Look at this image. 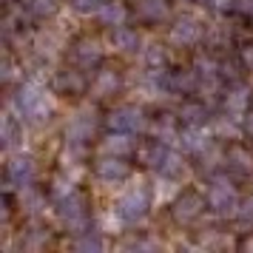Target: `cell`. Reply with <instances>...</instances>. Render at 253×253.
<instances>
[{
	"label": "cell",
	"mask_w": 253,
	"mask_h": 253,
	"mask_svg": "<svg viewBox=\"0 0 253 253\" xmlns=\"http://www.w3.org/2000/svg\"><path fill=\"white\" fill-rule=\"evenodd\" d=\"M12 108L17 114L29 120V123H35V126H43L51 114V100H48V94L35 85V83H26L17 88V94L12 97Z\"/></svg>",
	"instance_id": "obj_1"
},
{
	"label": "cell",
	"mask_w": 253,
	"mask_h": 253,
	"mask_svg": "<svg viewBox=\"0 0 253 253\" xmlns=\"http://www.w3.org/2000/svg\"><path fill=\"white\" fill-rule=\"evenodd\" d=\"M57 216L71 233H83V230H88V199H85L80 191L71 188L69 194L60 196Z\"/></svg>",
	"instance_id": "obj_2"
},
{
	"label": "cell",
	"mask_w": 253,
	"mask_h": 253,
	"mask_svg": "<svg viewBox=\"0 0 253 253\" xmlns=\"http://www.w3.org/2000/svg\"><path fill=\"white\" fill-rule=\"evenodd\" d=\"M239 194H236V188L230 179H213L211 188H208V208L216 213V216H236V211H239Z\"/></svg>",
	"instance_id": "obj_3"
},
{
	"label": "cell",
	"mask_w": 253,
	"mask_h": 253,
	"mask_svg": "<svg viewBox=\"0 0 253 253\" xmlns=\"http://www.w3.org/2000/svg\"><path fill=\"white\" fill-rule=\"evenodd\" d=\"M117 216L120 222H126V225H137L145 219L148 213V191L145 188H128L126 194L117 199Z\"/></svg>",
	"instance_id": "obj_4"
},
{
	"label": "cell",
	"mask_w": 253,
	"mask_h": 253,
	"mask_svg": "<svg viewBox=\"0 0 253 253\" xmlns=\"http://www.w3.org/2000/svg\"><path fill=\"white\" fill-rule=\"evenodd\" d=\"M108 126L111 131H123V134H142L148 126V120L142 114V108L137 105H120L108 114Z\"/></svg>",
	"instance_id": "obj_5"
},
{
	"label": "cell",
	"mask_w": 253,
	"mask_h": 253,
	"mask_svg": "<svg viewBox=\"0 0 253 253\" xmlns=\"http://www.w3.org/2000/svg\"><path fill=\"white\" fill-rule=\"evenodd\" d=\"M205 205H208V196H202L199 191H182V194L173 199L171 213L179 225H188V222H194L205 211Z\"/></svg>",
	"instance_id": "obj_6"
},
{
	"label": "cell",
	"mask_w": 253,
	"mask_h": 253,
	"mask_svg": "<svg viewBox=\"0 0 253 253\" xmlns=\"http://www.w3.org/2000/svg\"><path fill=\"white\" fill-rule=\"evenodd\" d=\"M94 131H97V117H94V111H80V114L71 117L69 128H66V139H69V145H74V148H83L94 137Z\"/></svg>",
	"instance_id": "obj_7"
},
{
	"label": "cell",
	"mask_w": 253,
	"mask_h": 253,
	"mask_svg": "<svg viewBox=\"0 0 253 253\" xmlns=\"http://www.w3.org/2000/svg\"><path fill=\"white\" fill-rule=\"evenodd\" d=\"M35 171H37V168H35V160H32V157H26V154L12 157V160H9V165H6V191H12L14 185H17V188L32 185Z\"/></svg>",
	"instance_id": "obj_8"
},
{
	"label": "cell",
	"mask_w": 253,
	"mask_h": 253,
	"mask_svg": "<svg viewBox=\"0 0 253 253\" xmlns=\"http://www.w3.org/2000/svg\"><path fill=\"white\" fill-rule=\"evenodd\" d=\"M94 173L105 179V182H120V179H126L131 168H128L126 157H114V154H103L100 160L94 162Z\"/></svg>",
	"instance_id": "obj_9"
},
{
	"label": "cell",
	"mask_w": 253,
	"mask_h": 253,
	"mask_svg": "<svg viewBox=\"0 0 253 253\" xmlns=\"http://www.w3.org/2000/svg\"><path fill=\"white\" fill-rule=\"evenodd\" d=\"M205 37V29L196 17H179L171 29V40L176 46H196Z\"/></svg>",
	"instance_id": "obj_10"
},
{
	"label": "cell",
	"mask_w": 253,
	"mask_h": 253,
	"mask_svg": "<svg viewBox=\"0 0 253 253\" xmlns=\"http://www.w3.org/2000/svg\"><path fill=\"white\" fill-rule=\"evenodd\" d=\"M248 108H251V88L248 85H233V88H228V94H225V111L239 120V117L248 114Z\"/></svg>",
	"instance_id": "obj_11"
},
{
	"label": "cell",
	"mask_w": 253,
	"mask_h": 253,
	"mask_svg": "<svg viewBox=\"0 0 253 253\" xmlns=\"http://www.w3.org/2000/svg\"><path fill=\"white\" fill-rule=\"evenodd\" d=\"M74 57H77V63H80L83 69H91V66H97V63H100V57H103V48H100V43H97V40H91V37H83V40H77V46H74Z\"/></svg>",
	"instance_id": "obj_12"
},
{
	"label": "cell",
	"mask_w": 253,
	"mask_h": 253,
	"mask_svg": "<svg viewBox=\"0 0 253 253\" xmlns=\"http://www.w3.org/2000/svg\"><path fill=\"white\" fill-rule=\"evenodd\" d=\"M91 91L94 97H111V94L120 91V74H117L114 69H103V71H97V77H94L91 83Z\"/></svg>",
	"instance_id": "obj_13"
},
{
	"label": "cell",
	"mask_w": 253,
	"mask_h": 253,
	"mask_svg": "<svg viewBox=\"0 0 253 253\" xmlns=\"http://www.w3.org/2000/svg\"><path fill=\"white\" fill-rule=\"evenodd\" d=\"M179 145H182L185 154H199L208 145V137L202 131V126H185L179 131Z\"/></svg>",
	"instance_id": "obj_14"
},
{
	"label": "cell",
	"mask_w": 253,
	"mask_h": 253,
	"mask_svg": "<svg viewBox=\"0 0 253 253\" xmlns=\"http://www.w3.org/2000/svg\"><path fill=\"white\" fill-rule=\"evenodd\" d=\"M176 117L182 120V126H205L208 108H205V103H199V100H188V103L179 105Z\"/></svg>",
	"instance_id": "obj_15"
},
{
	"label": "cell",
	"mask_w": 253,
	"mask_h": 253,
	"mask_svg": "<svg viewBox=\"0 0 253 253\" xmlns=\"http://www.w3.org/2000/svg\"><path fill=\"white\" fill-rule=\"evenodd\" d=\"M54 88H57V94H83L85 91V77L80 71H60L54 77Z\"/></svg>",
	"instance_id": "obj_16"
},
{
	"label": "cell",
	"mask_w": 253,
	"mask_h": 253,
	"mask_svg": "<svg viewBox=\"0 0 253 253\" xmlns=\"http://www.w3.org/2000/svg\"><path fill=\"white\" fill-rule=\"evenodd\" d=\"M134 134H123V131H114L108 139H103V145L100 151L103 154H114V157H128L131 151H134V142H131Z\"/></svg>",
	"instance_id": "obj_17"
},
{
	"label": "cell",
	"mask_w": 253,
	"mask_h": 253,
	"mask_svg": "<svg viewBox=\"0 0 253 253\" xmlns=\"http://www.w3.org/2000/svg\"><path fill=\"white\" fill-rule=\"evenodd\" d=\"M168 142H160V139H154V142H148V145H142L139 148V160L145 162L148 168H154V171H160V165L165 162V157H168Z\"/></svg>",
	"instance_id": "obj_18"
},
{
	"label": "cell",
	"mask_w": 253,
	"mask_h": 253,
	"mask_svg": "<svg viewBox=\"0 0 253 253\" xmlns=\"http://www.w3.org/2000/svg\"><path fill=\"white\" fill-rule=\"evenodd\" d=\"M97 20H100L103 26H108V29H117V26L126 23V6H123V3H117V0L103 3V6L97 9Z\"/></svg>",
	"instance_id": "obj_19"
},
{
	"label": "cell",
	"mask_w": 253,
	"mask_h": 253,
	"mask_svg": "<svg viewBox=\"0 0 253 253\" xmlns=\"http://www.w3.org/2000/svg\"><path fill=\"white\" fill-rule=\"evenodd\" d=\"M176 120H179V117H168V114L160 117V120L151 126V134L160 139V142H168V145H171V142H179V128H176Z\"/></svg>",
	"instance_id": "obj_20"
},
{
	"label": "cell",
	"mask_w": 253,
	"mask_h": 253,
	"mask_svg": "<svg viewBox=\"0 0 253 253\" xmlns=\"http://www.w3.org/2000/svg\"><path fill=\"white\" fill-rule=\"evenodd\" d=\"M17 199H20V211H23V213H32V216H35V213H40V211L46 208V196L40 194L35 185H26V188H20V196H17Z\"/></svg>",
	"instance_id": "obj_21"
},
{
	"label": "cell",
	"mask_w": 253,
	"mask_h": 253,
	"mask_svg": "<svg viewBox=\"0 0 253 253\" xmlns=\"http://www.w3.org/2000/svg\"><path fill=\"white\" fill-rule=\"evenodd\" d=\"M111 43H114V48L131 54V51H137L139 48V32L128 29V26H117L114 32H111Z\"/></svg>",
	"instance_id": "obj_22"
},
{
	"label": "cell",
	"mask_w": 253,
	"mask_h": 253,
	"mask_svg": "<svg viewBox=\"0 0 253 253\" xmlns=\"http://www.w3.org/2000/svg\"><path fill=\"white\" fill-rule=\"evenodd\" d=\"M225 162L239 173H251L253 171V154L248 148H242V145H230L228 154H225Z\"/></svg>",
	"instance_id": "obj_23"
},
{
	"label": "cell",
	"mask_w": 253,
	"mask_h": 253,
	"mask_svg": "<svg viewBox=\"0 0 253 253\" xmlns=\"http://www.w3.org/2000/svg\"><path fill=\"white\" fill-rule=\"evenodd\" d=\"M0 139H3V148H6V151H14L17 145H20V139H23V128H20V123H17V120H14L12 114L3 117Z\"/></svg>",
	"instance_id": "obj_24"
},
{
	"label": "cell",
	"mask_w": 253,
	"mask_h": 253,
	"mask_svg": "<svg viewBox=\"0 0 253 253\" xmlns=\"http://www.w3.org/2000/svg\"><path fill=\"white\" fill-rule=\"evenodd\" d=\"M134 3H137V12L151 23H160L168 17V0H134Z\"/></svg>",
	"instance_id": "obj_25"
},
{
	"label": "cell",
	"mask_w": 253,
	"mask_h": 253,
	"mask_svg": "<svg viewBox=\"0 0 253 253\" xmlns=\"http://www.w3.org/2000/svg\"><path fill=\"white\" fill-rule=\"evenodd\" d=\"M145 85H148L151 94H165V91H173L171 85V74L162 69V66H154V69L145 74Z\"/></svg>",
	"instance_id": "obj_26"
},
{
	"label": "cell",
	"mask_w": 253,
	"mask_h": 253,
	"mask_svg": "<svg viewBox=\"0 0 253 253\" xmlns=\"http://www.w3.org/2000/svg\"><path fill=\"white\" fill-rule=\"evenodd\" d=\"M103 248H105V242L97 230H83L74 239V251H80V253H100Z\"/></svg>",
	"instance_id": "obj_27"
},
{
	"label": "cell",
	"mask_w": 253,
	"mask_h": 253,
	"mask_svg": "<svg viewBox=\"0 0 253 253\" xmlns=\"http://www.w3.org/2000/svg\"><path fill=\"white\" fill-rule=\"evenodd\" d=\"M182 173H185V160H182V154H176V151H168L165 162L160 165V176H165V179H182Z\"/></svg>",
	"instance_id": "obj_28"
},
{
	"label": "cell",
	"mask_w": 253,
	"mask_h": 253,
	"mask_svg": "<svg viewBox=\"0 0 253 253\" xmlns=\"http://www.w3.org/2000/svg\"><path fill=\"white\" fill-rule=\"evenodd\" d=\"M199 160H202V171H213L225 157H222V151H219L216 145H211V142H208L205 148L199 151Z\"/></svg>",
	"instance_id": "obj_29"
},
{
	"label": "cell",
	"mask_w": 253,
	"mask_h": 253,
	"mask_svg": "<svg viewBox=\"0 0 253 253\" xmlns=\"http://www.w3.org/2000/svg\"><path fill=\"white\" fill-rule=\"evenodd\" d=\"M26 9L37 17H51L57 12V0H26Z\"/></svg>",
	"instance_id": "obj_30"
},
{
	"label": "cell",
	"mask_w": 253,
	"mask_h": 253,
	"mask_svg": "<svg viewBox=\"0 0 253 253\" xmlns=\"http://www.w3.org/2000/svg\"><path fill=\"white\" fill-rule=\"evenodd\" d=\"M46 242H48V230H43V228H32L29 233H26L23 248H26V251H40V248H43Z\"/></svg>",
	"instance_id": "obj_31"
},
{
	"label": "cell",
	"mask_w": 253,
	"mask_h": 253,
	"mask_svg": "<svg viewBox=\"0 0 253 253\" xmlns=\"http://www.w3.org/2000/svg\"><path fill=\"white\" fill-rule=\"evenodd\" d=\"M233 120H236V117H216V120H213V128H216V134L219 137H230V139H236L239 137V128L233 126Z\"/></svg>",
	"instance_id": "obj_32"
},
{
	"label": "cell",
	"mask_w": 253,
	"mask_h": 253,
	"mask_svg": "<svg viewBox=\"0 0 253 253\" xmlns=\"http://www.w3.org/2000/svg\"><path fill=\"white\" fill-rule=\"evenodd\" d=\"M236 222H239V225H245V228H253V196H248V199H242V202H239Z\"/></svg>",
	"instance_id": "obj_33"
},
{
	"label": "cell",
	"mask_w": 253,
	"mask_h": 253,
	"mask_svg": "<svg viewBox=\"0 0 253 253\" xmlns=\"http://www.w3.org/2000/svg\"><path fill=\"white\" fill-rule=\"evenodd\" d=\"M194 71L199 74V80H205V77H219V74H216L219 66L211 57H199V60H196V66H194Z\"/></svg>",
	"instance_id": "obj_34"
},
{
	"label": "cell",
	"mask_w": 253,
	"mask_h": 253,
	"mask_svg": "<svg viewBox=\"0 0 253 253\" xmlns=\"http://www.w3.org/2000/svg\"><path fill=\"white\" fill-rule=\"evenodd\" d=\"M37 51H40V54H46V57H51V54L57 51V37L51 35V32L40 35V40H37Z\"/></svg>",
	"instance_id": "obj_35"
},
{
	"label": "cell",
	"mask_w": 253,
	"mask_h": 253,
	"mask_svg": "<svg viewBox=\"0 0 253 253\" xmlns=\"http://www.w3.org/2000/svg\"><path fill=\"white\" fill-rule=\"evenodd\" d=\"M145 63H148L151 69H154V66H162V63H165V51H162V46L151 43V46L145 48Z\"/></svg>",
	"instance_id": "obj_36"
},
{
	"label": "cell",
	"mask_w": 253,
	"mask_h": 253,
	"mask_svg": "<svg viewBox=\"0 0 253 253\" xmlns=\"http://www.w3.org/2000/svg\"><path fill=\"white\" fill-rule=\"evenodd\" d=\"M77 12H97L103 6V0H71Z\"/></svg>",
	"instance_id": "obj_37"
},
{
	"label": "cell",
	"mask_w": 253,
	"mask_h": 253,
	"mask_svg": "<svg viewBox=\"0 0 253 253\" xmlns=\"http://www.w3.org/2000/svg\"><path fill=\"white\" fill-rule=\"evenodd\" d=\"M14 80V63L9 57L3 60V83H12Z\"/></svg>",
	"instance_id": "obj_38"
},
{
	"label": "cell",
	"mask_w": 253,
	"mask_h": 253,
	"mask_svg": "<svg viewBox=\"0 0 253 253\" xmlns=\"http://www.w3.org/2000/svg\"><path fill=\"white\" fill-rule=\"evenodd\" d=\"M236 0H211V6H216V9H230Z\"/></svg>",
	"instance_id": "obj_39"
},
{
	"label": "cell",
	"mask_w": 253,
	"mask_h": 253,
	"mask_svg": "<svg viewBox=\"0 0 253 253\" xmlns=\"http://www.w3.org/2000/svg\"><path fill=\"white\" fill-rule=\"evenodd\" d=\"M245 63H248V66H251V71H253V46L245 51Z\"/></svg>",
	"instance_id": "obj_40"
},
{
	"label": "cell",
	"mask_w": 253,
	"mask_h": 253,
	"mask_svg": "<svg viewBox=\"0 0 253 253\" xmlns=\"http://www.w3.org/2000/svg\"><path fill=\"white\" fill-rule=\"evenodd\" d=\"M242 9H245V12L253 17V0H242Z\"/></svg>",
	"instance_id": "obj_41"
},
{
	"label": "cell",
	"mask_w": 253,
	"mask_h": 253,
	"mask_svg": "<svg viewBox=\"0 0 253 253\" xmlns=\"http://www.w3.org/2000/svg\"><path fill=\"white\" fill-rule=\"evenodd\" d=\"M248 134H253V114H248Z\"/></svg>",
	"instance_id": "obj_42"
},
{
	"label": "cell",
	"mask_w": 253,
	"mask_h": 253,
	"mask_svg": "<svg viewBox=\"0 0 253 253\" xmlns=\"http://www.w3.org/2000/svg\"><path fill=\"white\" fill-rule=\"evenodd\" d=\"M205 3H211V0H205Z\"/></svg>",
	"instance_id": "obj_43"
}]
</instances>
